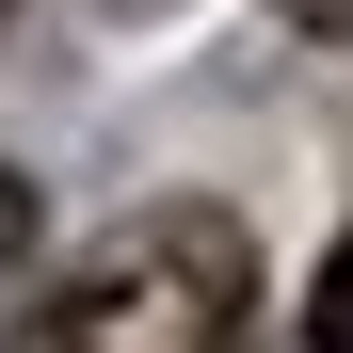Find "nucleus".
Listing matches in <instances>:
<instances>
[{
	"mask_svg": "<svg viewBox=\"0 0 353 353\" xmlns=\"http://www.w3.org/2000/svg\"><path fill=\"white\" fill-rule=\"evenodd\" d=\"M32 353H257V241L225 209H145L32 305Z\"/></svg>",
	"mask_w": 353,
	"mask_h": 353,
	"instance_id": "obj_1",
	"label": "nucleus"
},
{
	"mask_svg": "<svg viewBox=\"0 0 353 353\" xmlns=\"http://www.w3.org/2000/svg\"><path fill=\"white\" fill-rule=\"evenodd\" d=\"M305 337H321V353H353V257H321V273H305Z\"/></svg>",
	"mask_w": 353,
	"mask_h": 353,
	"instance_id": "obj_2",
	"label": "nucleus"
},
{
	"mask_svg": "<svg viewBox=\"0 0 353 353\" xmlns=\"http://www.w3.org/2000/svg\"><path fill=\"white\" fill-rule=\"evenodd\" d=\"M32 257V176H0V273Z\"/></svg>",
	"mask_w": 353,
	"mask_h": 353,
	"instance_id": "obj_3",
	"label": "nucleus"
},
{
	"mask_svg": "<svg viewBox=\"0 0 353 353\" xmlns=\"http://www.w3.org/2000/svg\"><path fill=\"white\" fill-rule=\"evenodd\" d=\"M305 17H321V32H337V0H305Z\"/></svg>",
	"mask_w": 353,
	"mask_h": 353,
	"instance_id": "obj_4",
	"label": "nucleus"
},
{
	"mask_svg": "<svg viewBox=\"0 0 353 353\" xmlns=\"http://www.w3.org/2000/svg\"><path fill=\"white\" fill-rule=\"evenodd\" d=\"M0 17H17V0H0Z\"/></svg>",
	"mask_w": 353,
	"mask_h": 353,
	"instance_id": "obj_5",
	"label": "nucleus"
}]
</instances>
